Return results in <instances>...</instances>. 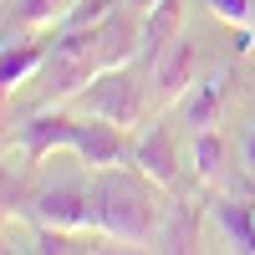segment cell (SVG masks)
Here are the masks:
<instances>
[{
  "label": "cell",
  "instance_id": "6da1fadb",
  "mask_svg": "<svg viewBox=\"0 0 255 255\" xmlns=\"http://www.w3.org/2000/svg\"><path fill=\"white\" fill-rule=\"evenodd\" d=\"M158 189L143 174V168H97V179H92V194H97V225H102V235L108 240H153V230H158V215H163V199H158Z\"/></svg>",
  "mask_w": 255,
  "mask_h": 255
},
{
  "label": "cell",
  "instance_id": "7a4b0ae2",
  "mask_svg": "<svg viewBox=\"0 0 255 255\" xmlns=\"http://www.w3.org/2000/svg\"><path fill=\"white\" fill-rule=\"evenodd\" d=\"M102 72H108L102 67V26L61 31L51 41V56H46V102H72Z\"/></svg>",
  "mask_w": 255,
  "mask_h": 255
},
{
  "label": "cell",
  "instance_id": "3957f363",
  "mask_svg": "<svg viewBox=\"0 0 255 255\" xmlns=\"http://www.w3.org/2000/svg\"><path fill=\"white\" fill-rule=\"evenodd\" d=\"M72 102H77L82 113H97V118L118 123V128H133L143 118V87H138V77L128 72V67H108L97 82H87Z\"/></svg>",
  "mask_w": 255,
  "mask_h": 255
},
{
  "label": "cell",
  "instance_id": "277c9868",
  "mask_svg": "<svg viewBox=\"0 0 255 255\" xmlns=\"http://www.w3.org/2000/svg\"><path fill=\"white\" fill-rule=\"evenodd\" d=\"M31 215L41 225H56V230H102L97 225V194H92L87 184L36 189V194H31Z\"/></svg>",
  "mask_w": 255,
  "mask_h": 255
},
{
  "label": "cell",
  "instance_id": "5b68a950",
  "mask_svg": "<svg viewBox=\"0 0 255 255\" xmlns=\"http://www.w3.org/2000/svg\"><path fill=\"white\" fill-rule=\"evenodd\" d=\"M77 123L82 118H67L61 102H46V108H36V113H26L15 123V143H20V153L36 163V158L56 153V148H72L77 143Z\"/></svg>",
  "mask_w": 255,
  "mask_h": 255
},
{
  "label": "cell",
  "instance_id": "8992f818",
  "mask_svg": "<svg viewBox=\"0 0 255 255\" xmlns=\"http://www.w3.org/2000/svg\"><path fill=\"white\" fill-rule=\"evenodd\" d=\"M72 153H77L82 163H92V168H113V163H123V158H133V143H128V128H118V123H108V118L87 113V118L77 123Z\"/></svg>",
  "mask_w": 255,
  "mask_h": 255
},
{
  "label": "cell",
  "instance_id": "52a82bcc",
  "mask_svg": "<svg viewBox=\"0 0 255 255\" xmlns=\"http://www.w3.org/2000/svg\"><path fill=\"white\" fill-rule=\"evenodd\" d=\"M194 41H184V36H174V41H168V46L153 56V61H148V67H153V92L163 97V102H174V97H184L189 87H194Z\"/></svg>",
  "mask_w": 255,
  "mask_h": 255
},
{
  "label": "cell",
  "instance_id": "ba28073f",
  "mask_svg": "<svg viewBox=\"0 0 255 255\" xmlns=\"http://www.w3.org/2000/svg\"><path fill=\"white\" fill-rule=\"evenodd\" d=\"M133 163L143 168L153 184H163V189H174V174H179V163H174V128H148V133L133 143Z\"/></svg>",
  "mask_w": 255,
  "mask_h": 255
},
{
  "label": "cell",
  "instance_id": "9c48e42d",
  "mask_svg": "<svg viewBox=\"0 0 255 255\" xmlns=\"http://www.w3.org/2000/svg\"><path fill=\"white\" fill-rule=\"evenodd\" d=\"M220 108H225V77L215 72V77H199L194 87L184 92V123L194 128H215L220 123Z\"/></svg>",
  "mask_w": 255,
  "mask_h": 255
},
{
  "label": "cell",
  "instance_id": "30bf717a",
  "mask_svg": "<svg viewBox=\"0 0 255 255\" xmlns=\"http://www.w3.org/2000/svg\"><path fill=\"white\" fill-rule=\"evenodd\" d=\"M46 46L41 41H10L5 51H0V87H5V97L20 87V82H31V72H41L46 67Z\"/></svg>",
  "mask_w": 255,
  "mask_h": 255
},
{
  "label": "cell",
  "instance_id": "8fae6325",
  "mask_svg": "<svg viewBox=\"0 0 255 255\" xmlns=\"http://www.w3.org/2000/svg\"><path fill=\"white\" fill-rule=\"evenodd\" d=\"M179 31H184V0H158L143 15V61H153Z\"/></svg>",
  "mask_w": 255,
  "mask_h": 255
},
{
  "label": "cell",
  "instance_id": "7c38bea8",
  "mask_svg": "<svg viewBox=\"0 0 255 255\" xmlns=\"http://www.w3.org/2000/svg\"><path fill=\"white\" fill-rule=\"evenodd\" d=\"M215 225L225 230L230 250L255 255V204H240V199H215Z\"/></svg>",
  "mask_w": 255,
  "mask_h": 255
},
{
  "label": "cell",
  "instance_id": "4fadbf2b",
  "mask_svg": "<svg viewBox=\"0 0 255 255\" xmlns=\"http://www.w3.org/2000/svg\"><path fill=\"white\" fill-rule=\"evenodd\" d=\"M102 230H56V225H41L36 230V250L41 255H77V250H97L92 240Z\"/></svg>",
  "mask_w": 255,
  "mask_h": 255
},
{
  "label": "cell",
  "instance_id": "5bb4252c",
  "mask_svg": "<svg viewBox=\"0 0 255 255\" xmlns=\"http://www.w3.org/2000/svg\"><path fill=\"white\" fill-rule=\"evenodd\" d=\"M194 174H199V184H215L225 174V138L215 128H199L194 133Z\"/></svg>",
  "mask_w": 255,
  "mask_h": 255
},
{
  "label": "cell",
  "instance_id": "9a60e30c",
  "mask_svg": "<svg viewBox=\"0 0 255 255\" xmlns=\"http://www.w3.org/2000/svg\"><path fill=\"white\" fill-rule=\"evenodd\" d=\"M118 10V0H77V5L61 15V26L56 31H77V26H102V20H108Z\"/></svg>",
  "mask_w": 255,
  "mask_h": 255
},
{
  "label": "cell",
  "instance_id": "2e32d148",
  "mask_svg": "<svg viewBox=\"0 0 255 255\" xmlns=\"http://www.w3.org/2000/svg\"><path fill=\"white\" fill-rule=\"evenodd\" d=\"M77 0H20V20L26 26H61V15H67Z\"/></svg>",
  "mask_w": 255,
  "mask_h": 255
},
{
  "label": "cell",
  "instance_id": "e0dca14e",
  "mask_svg": "<svg viewBox=\"0 0 255 255\" xmlns=\"http://www.w3.org/2000/svg\"><path fill=\"white\" fill-rule=\"evenodd\" d=\"M209 10H215L220 20H230V26H250V15H255V0H209Z\"/></svg>",
  "mask_w": 255,
  "mask_h": 255
},
{
  "label": "cell",
  "instance_id": "ac0fdd59",
  "mask_svg": "<svg viewBox=\"0 0 255 255\" xmlns=\"http://www.w3.org/2000/svg\"><path fill=\"white\" fill-rule=\"evenodd\" d=\"M245 168H250V179H255V133L245 138Z\"/></svg>",
  "mask_w": 255,
  "mask_h": 255
},
{
  "label": "cell",
  "instance_id": "d6986e66",
  "mask_svg": "<svg viewBox=\"0 0 255 255\" xmlns=\"http://www.w3.org/2000/svg\"><path fill=\"white\" fill-rule=\"evenodd\" d=\"M123 5H133L138 15H148V10H153V5H158V0H123Z\"/></svg>",
  "mask_w": 255,
  "mask_h": 255
}]
</instances>
